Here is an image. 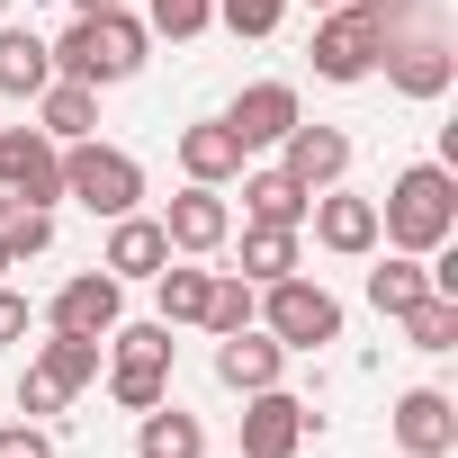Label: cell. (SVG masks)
Returning <instances> with one entry per match:
<instances>
[{
    "instance_id": "1",
    "label": "cell",
    "mask_w": 458,
    "mask_h": 458,
    "mask_svg": "<svg viewBox=\"0 0 458 458\" xmlns=\"http://www.w3.org/2000/svg\"><path fill=\"white\" fill-rule=\"evenodd\" d=\"M144 46H153V28H144L135 10H90V19H72L46 55H55L64 81L108 90V81H135V72H144Z\"/></svg>"
},
{
    "instance_id": "2",
    "label": "cell",
    "mask_w": 458,
    "mask_h": 458,
    "mask_svg": "<svg viewBox=\"0 0 458 458\" xmlns=\"http://www.w3.org/2000/svg\"><path fill=\"white\" fill-rule=\"evenodd\" d=\"M377 234H386L395 252H422V261L458 234V180H449V162L395 171V189H386V207H377Z\"/></svg>"
},
{
    "instance_id": "3",
    "label": "cell",
    "mask_w": 458,
    "mask_h": 458,
    "mask_svg": "<svg viewBox=\"0 0 458 458\" xmlns=\"http://www.w3.org/2000/svg\"><path fill=\"white\" fill-rule=\"evenodd\" d=\"M99 351H108V395L126 413H153L171 395V324H117Z\"/></svg>"
},
{
    "instance_id": "4",
    "label": "cell",
    "mask_w": 458,
    "mask_h": 458,
    "mask_svg": "<svg viewBox=\"0 0 458 458\" xmlns=\"http://www.w3.org/2000/svg\"><path fill=\"white\" fill-rule=\"evenodd\" d=\"M64 198L90 207V216H135V198H144V162L117 153V144H99V135H81V144H64Z\"/></svg>"
},
{
    "instance_id": "5",
    "label": "cell",
    "mask_w": 458,
    "mask_h": 458,
    "mask_svg": "<svg viewBox=\"0 0 458 458\" xmlns=\"http://www.w3.org/2000/svg\"><path fill=\"white\" fill-rule=\"evenodd\" d=\"M261 333H270L279 351H324V342H342V297L288 270V279L261 288Z\"/></svg>"
},
{
    "instance_id": "6",
    "label": "cell",
    "mask_w": 458,
    "mask_h": 458,
    "mask_svg": "<svg viewBox=\"0 0 458 458\" xmlns=\"http://www.w3.org/2000/svg\"><path fill=\"white\" fill-rule=\"evenodd\" d=\"M377 55H386V19H377V10L342 0V10L315 19V72H324V81H369Z\"/></svg>"
},
{
    "instance_id": "7",
    "label": "cell",
    "mask_w": 458,
    "mask_h": 458,
    "mask_svg": "<svg viewBox=\"0 0 458 458\" xmlns=\"http://www.w3.org/2000/svg\"><path fill=\"white\" fill-rule=\"evenodd\" d=\"M0 189L28 198V207H55L64 198V144L46 126H0Z\"/></svg>"
},
{
    "instance_id": "8",
    "label": "cell",
    "mask_w": 458,
    "mask_h": 458,
    "mask_svg": "<svg viewBox=\"0 0 458 458\" xmlns=\"http://www.w3.org/2000/svg\"><path fill=\"white\" fill-rule=\"evenodd\" d=\"M377 64H386V81H395L404 99H440V90H449V72H458V55H449V37H440V28H413V37H404V28H386V55H377Z\"/></svg>"
},
{
    "instance_id": "9",
    "label": "cell",
    "mask_w": 458,
    "mask_h": 458,
    "mask_svg": "<svg viewBox=\"0 0 458 458\" xmlns=\"http://www.w3.org/2000/svg\"><path fill=\"white\" fill-rule=\"evenodd\" d=\"M225 234H234V207H225V189H198V180H189V189L162 207V243L189 252V261L225 252Z\"/></svg>"
},
{
    "instance_id": "10",
    "label": "cell",
    "mask_w": 458,
    "mask_h": 458,
    "mask_svg": "<svg viewBox=\"0 0 458 458\" xmlns=\"http://www.w3.org/2000/svg\"><path fill=\"white\" fill-rule=\"evenodd\" d=\"M46 324L55 333H117L126 324V279H108V270H81V279H64L55 288V306H46Z\"/></svg>"
},
{
    "instance_id": "11",
    "label": "cell",
    "mask_w": 458,
    "mask_h": 458,
    "mask_svg": "<svg viewBox=\"0 0 458 458\" xmlns=\"http://www.w3.org/2000/svg\"><path fill=\"white\" fill-rule=\"evenodd\" d=\"M306 404L288 395V386H261V395H243V458H297L306 449Z\"/></svg>"
},
{
    "instance_id": "12",
    "label": "cell",
    "mask_w": 458,
    "mask_h": 458,
    "mask_svg": "<svg viewBox=\"0 0 458 458\" xmlns=\"http://www.w3.org/2000/svg\"><path fill=\"white\" fill-rule=\"evenodd\" d=\"M315 243L324 252H342V261H360V252H377V198H351L342 180L333 189H315Z\"/></svg>"
},
{
    "instance_id": "13",
    "label": "cell",
    "mask_w": 458,
    "mask_h": 458,
    "mask_svg": "<svg viewBox=\"0 0 458 458\" xmlns=\"http://www.w3.org/2000/svg\"><path fill=\"white\" fill-rule=\"evenodd\" d=\"M279 171H288L297 189H333V180L351 171V135H342V126H306V117H297V126L279 135Z\"/></svg>"
},
{
    "instance_id": "14",
    "label": "cell",
    "mask_w": 458,
    "mask_h": 458,
    "mask_svg": "<svg viewBox=\"0 0 458 458\" xmlns=\"http://www.w3.org/2000/svg\"><path fill=\"white\" fill-rule=\"evenodd\" d=\"M395 440H404V458H449L458 449V404L440 386H413L395 404Z\"/></svg>"
},
{
    "instance_id": "15",
    "label": "cell",
    "mask_w": 458,
    "mask_h": 458,
    "mask_svg": "<svg viewBox=\"0 0 458 458\" xmlns=\"http://www.w3.org/2000/svg\"><path fill=\"white\" fill-rule=\"evenodd\" d=\"M225 126H234V144H243V153H252V144H279V135L297 126V90H288V81H252V90H234Z\"/></svg>"
},
{
    "instance_id": "16",
    "label": "cell",
    "mask_w": 458,
    "mask_h": 458,
    "mask_svg": "<svg viewBox=\"0 0 458 458\" xmlns=\"http://www.w3.org/2000/svg\"><path fill=\"white\" fill-rule=\"evenodd\" d=\"M162 261H171L162 216H108V252H99V270H108V279H153Z\"/></svg>"
},
{
    "instance_id": "17",
    "label": "cell",
    "mask_w": 458,
    "mask_h": 458,
    "mask_svg": "<svg viewBox=\"0 0 458 458\" xmlns=\"http://www.w3.org/2000/svg\"><path fill=\"white\" fill-rule=\"evenodd\" d=\"M279 360H288V351H279L261 324H243V333H225V342H216V377L234 386V395H261V386H279Z\"/></svg>"
},
{
    "instance_id": "18",
    "label": "cell",
    "mask_w": 458,
    "mask_h": 458,
    "mask_svg": "<svg viewBox=\"0 0 458 458\" xmlns=\"http://www.w3.org/2000/svg\"><path fill=\"white\" fill-rule=\"evenodd\" d=\"M180 171H189L198 189L243 180V144H234V126H225V117H207V126H180Z\"/></svg>"
},
{
    "instance_id": "19",
    "label": "cell",
    "mask_w": 458,
    "mask_h": 458,
    "mask_svg": "<svg viewBox=\"0 0 458 458\" xmlns=\"http://www.w3.org/2000/svg\"><path fill=\"white\" fill-rule=\"evenodd\" d=\"M37 117H46V135H55V144H81V135H99V90L55 72V81L37 90Z\"/></svg>"
},
{
    "instance_id": "20",
    "label": "cell",
    "mask_w": 458,
    "mask_h": 458,
    "mask_svg": "<svg viewBox=\"0 0 458 458\" xmlns=\"http://www.w3.org/2000/svg\"><path fill=\"white\" fill-rule=\"evenodd\" d=\"M422 297H431V261H422V252H386V261L369 270V306H377L386 324H395V315H413Z\"/></svg>"
},
{
    "instance_id": "21",
    "label": "cell",
    "mask_w": 458,
    "mask_h": 458,
    "mask_svg": "<svg viewBox=\"0 0 458 458\" xmlns=\"http://www.w3.org/2000/svg\"><path fill=\"white\" fill-rule=\"evenodd\" d=\"M135 458H207V422L198 413H180L171 395L135 422Z\"/></svg>"
},
{
    "instance_id": "22",
    "label": "cell",
    "mask_w": 458,
    "mask_h": 458,
    "mask_svg": "<svg viewBox=\"0 0 458 458\" xmlns=\"http://www.w3.org/2000/svg\"><path fill=\"white\" fill-rule=\"evenodd\" d=\"M46 81H55L46 37H37V28H0V90H10V99H37Z\"/></svg>"
},
{
    "instance_id": "23",
    "label": "cell",
    "mask_w": 458,
    "mask_h": 458,
    "mask_svg": "<svg viewBox=\"0 0 458 458\" xmlns=\"http://www.w3.org/2000/svg\"><path fill=\"white\" fill-rule=\"evenodd\" d=\"M315 189H297L288 171H243V216L252 225H306Z\"/></svg>"
},
{
    "instance_id": "24",
    "label": "cell",
    "mask_w": 458,
    "mask_h": 458,
    "mask_svg": "<svg viewBox=\"0 0 458 458\" xmlns=\"http://www.w3.org/2000/svg\"><path fill=\"white\" fill-rule=\"evenodd\" d=\"M198 324H207L216 342H225V333H243V324H261V288H252L243 270H216V279H207V315H198Z\"/></svg>"
},
{
    "instance_id": "25",
    "label": "cell",
    "mask_w": 458,
    "mask_h": 458,
    "mask_svg": "<svg viewBox=\"0 0 458 458\" xmlns=\"http://www.w3.org/2000/svg\"><path fill=\"white\" fill-rule=\"evenodd\" d=\"M288 270H297V225H243V279L270 288Z\"/></svg>"
},
{
    "instance_id": "26",
    "label": "cell",
    "mask_w": 458,
    "mask_h": 458,
    "mask_svg": "<svg viewBox=\"0 0 458 458\" xmlns=\"http://www.w3.org/2000/svg\"><path fill=\"white\" fill-rule=\"evenodd\" d=\"M0 252H10V261H37V252H55V207L0 198Z\"/></svg>"
},
{
    "instance_id": "27",
    "label": "cell",
    "mask_w": 458,
    "mask_h": 458,
    "mask_svg": "<svg viewBox=\"0 0 458 458\" xmlns=\"http://www.w3.org/2000/svg\"><path fill=\"white\" fill-rule=\"evenodd\" d=\"M37 369H46L64 395H81V386L99 377V342H90V333H55V342L37 351Z\"/></svg>"
},
{
    "instance_id": "28",
    "label": "cell",
    "mask_w": 458,
    "mask_h": 458,
    "mask_svg": "<svg viewBox=\"0 0 458 458\" xmlns=\"http://www.w3.org/2000/svg\"><path fill=\"white\" fill-rule=\"evenodd\" d=\"M395 324H404L413 351H458V297H440V288H431L413 315H395Z\"/></svg>"
},
{
    "instance_id": "29",
    "label": "cell",
    "mask_w": 458,
    "mask_h": 458,
    "mask_svg": "<svg viewBox=\"0 0 458 458\" xmlns=\"http://www.w3.org/2000/svg\"><path fill=\"white\" fill-rule=\"evenodd\" d=\"M207 279H216V270H171V261H162V270H153L162 324H198V315H207Z\"/></svg>"
},
{
    "instance_id": "30",
    "label": "cell",
    "mask_w": 458,
    "mask_h": 458,
    "mask_svg": "<svg viewBox=\"0 0 458 458\" xmlns=\"http://www.w3.org/2000/svg\"><path fill=\"white\" fill-rule=\"evenodd\" d=\"M144 28H153V37H171V46H189V37H207V28H216V0H144Z\"/></svg>"
},
{
    "instance_id": "31",
    "label": "cell",
    "mask_w": 458,
    "mask_h": 458,
    "mask_svg": "<svg viewBox=\"0 0 458 458\" xmlns=\"http://www.w3.org/2000/svg\"><path fill=\"white\" fill-rule=\"evenodd\" d=\"M216 19L234 28V37H270V28L288 19V0H216Z\"/></svg>"
},
{
    "instance_id": "32",
    "label": "cell",
    "mask_w": 458,
    "mask_h": 458,
    "mask_svg": "<svg viewBox=\"0 0 458 458\" xmlns=\"http://www.w3.org/2000/svg\"><path fill=\"white\" fill-rule=\"evenodd\" d=\"M0 458H55L46 422H10V431H0Z\"/></svg>"
},
{
    "instance_id": "33",
    "label": "cell",
    "mask_w": 458,
    "mask_h": 458,
    "mask_svg": "<svg viewBox=\"0 0 458 458\" xmlns=\"http://www.w3.org/2000/svg\"><path fill=\"white\" fill-rule=\"evenodd\" d=\"M19 404H28V413H64L72 395H64V386H55L46 369H28V377H19Z\"/></svg>"
},
{
    "instance_id": "34",
    "label": "cell",
    "mask_w": 458,
    "mask_h": 458,
    "mask_svg": "<svg viewBox=\"0 0 458 458\" xmlns=\"http://www.w3.org/2000/svg\"><path fill=\"white\" fill-rule=\"evenodd\" d=\"M0 342H28V297L0 279Z\"/></svg>"
},
{
    "instance_id": "35",
    "label": "cell",
    "mask_w": 458,
    "mask_h": 458,
    "mask_svg": "<svg viewBox=\"0 0 458 458\" xmlns=\"http://www.w3.org/2000/svg\"><path fill=\"white\" fill-rule=\"evenodd\" d=\"M360 10H377V19H386V28H404V19H413V10H422V0H360Z\"/></svg>"
},
{
    "instance_id": "36",
    "label": "cell",
    "mask_w": 458,
    "mask_h": 458,
    "mask_svg": "<svg viewBox=\"0 0 458 458\" xmlns=\"http://www.w3.org/2000/svg\"><path fill=\"white\" fill-rule=\"evenodd\" d=\"M72 10H81V19H90V10H126V0H72Z\"/></svg>"
},
{
    "instance_id": "37",
    "label": "cell",
    "mask_w": 458,
    "mask_h": 458,
    "mask_svg": "<svg viewBox=\"0 0 458 458\" xmlns=\"http://www.w3.org/2000/svg\"><path fill=\"white\" fill-rule=\"evenodd\" d=\"M306 10H342V0H306Z\"/></svg>"
},
{
    "instance_id": "38",
    "label": "cell",
    "mask_w": 458,
    "mask_h": 458,
    "mask_svg": "<svg viewBox=\"0 0 458 458\" xmlns=\"http://www.w3.org/2000/svg\"><path fill=\"white\" fill-rule=\"evenodd\" d=\"M10 270H19V261H10V252H0V279H10Z\"/></svg>"
}]
</instances>
